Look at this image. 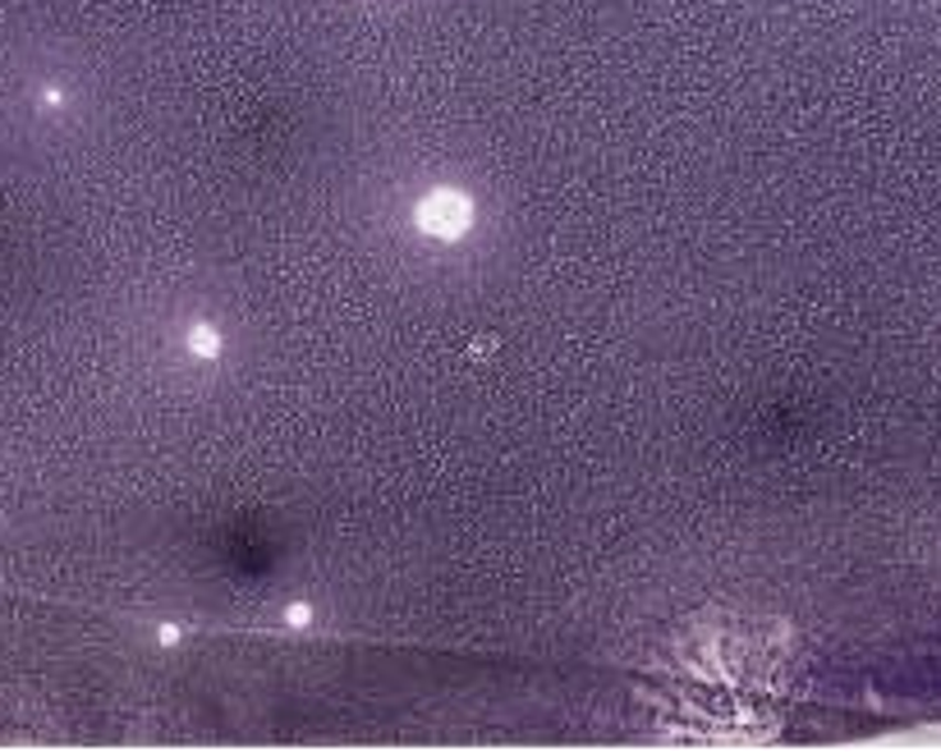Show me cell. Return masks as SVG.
Instances as JSON below:
<instances>
[{"label":"cell","mask_w":941,"mask_h":752,"mask_svg":"<svg viewBox=\"0 0 941 752\" xmlns=\"http://www.w3.org/2000/svg\"><path fill=\"white\" fill-rule=\"evenodd\" d=\"M193 349H198V353H216V336H212L207 326H203V330H193Z\"/></svg>","instance_id":"7a4b0ae2"},{"label":"cell","mask_w":941,"mask_h":752,"mask_svg":"<svg viewBox=\"0 0 941 752\" xmlns=\"http://www.w3.org/2000/svg\"><path fill=\"white\" fill-rule=\"evenodd\" d=\"M468 226H474V203L455 188H436L419 203V230L436 235V239H459Z\"/></svg>","instance_id":"6da1fadb"}]
</instances>
